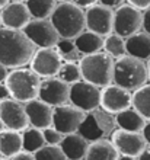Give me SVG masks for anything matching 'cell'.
I'll return each mask as SVG.
<instances>
[{"mask_svg":"<svg viewBox=\"0 0 150 160\" xmlns=\"http://www.w3.org/2000/svg\"><path fill=\"white\" fill-rule=\"evenodd\" d=\"M37 47L22 29L0 28V63L8 68L28 66Z\"/></svg>","mask_w":150,"mask_h":160,"instance_id":"obj_1","label":"cell"},{"mask_svg":"<svg viewBox=\"0 0 150 160\" xmlns=\"http://www.w3.org/2000/svg\"><path fill=\"white\" fill-rule=\"evenodd\" d=\"M51 23L59 32L60 38L75 39L79 34L86 29L85 9L75 4L73 2H60L50 16Z\"/></svg>","mask_w":150,"mask_h":160,"instance_id":"obj_2","label":"cell"},{"mask_svg":"<svg viewBox=\"0 0 150 160\" xmlns=\"http://www.w3.org/2000/svg\"><path fill=\"white\" fill-rule=\"evenodd\" d=\"M114 58L104 51L93 54H86L79 60L82 80L95 84L98 88H105L114 83Z\"/></svg>","mask_w":150,"mask_h":160,"instance_id":"obj_3","label":"cell"},{"mask_svg":"<svg viewBox=\"0 0 150 160\" xmlns=\"http://www.w3.org/2000/svg\"><path fill=\"white\" fill-rule=\"evenodd\" d=\"M147 67L144 61L136 57L125 54L124 57L117 58L114 63V83L134 92L147 83Z\"/></svg>","mask_w":150,"mask_h":160,"instance_id":"obj_4","label":"cell"},{"mask_svg":"<svg viewBox=\"0 0 150 160\" xmlns=\"http://www.w3.org/2000/svg\"><path fill=\"white\" fill-rule=\"evenodd\" d=\"M4 83L9 88L12 99L26 103V102L38 98L41 77L35 72H32L31 68L19 67L12 68V72H9Z\"/></svg>","mask_w":150,"mask_h":160,"instance_id":"obj_5","label":"cell"},{"mask_svg":"<svg viewBox=\"0 0 150 160\" xmlns=\"http://www.w3.org/2000/svg\"><path fill=\"white\" fill-rule=\"evenodd\" d=\"M114 125H115V117L112 114L104 109H95L86 112V117L80 124L77 132L91 143V141L105 138L106 134L111 135V132L114 131Z\"/></svg>","mask_w":150,"mask_h":160,"instance_id":"obj_6","label":"cell"},{"mask_svg":"<svg viewBox=\"0 0 150 160\" xmlns=\"http://www.w3.org/2000/svg\"><path fill=\"white\" fill-rule=\"evenodd\" d=\"M69 102L77 106L83 112H91L99 108L101 105V88L89 83L86 80H79L70 84Z\"/></svg>","mask_w":150,"mask_h":160,"instance_id":"obj_7","label":"cell"},{"mask_svg":"<svg viewBox=\"0 0 150 160\" xmlns=\"http://www.w3.org/2000/svg\"><path fill=\"white\" fill-rule=\"evenodd\" d=\"M63 64V57L55 47L50 48H37L29 61L31 70L35 72L41 79L55 77Z\"/></svg>","mask_w":150,"mask_h":160,"instance_id":"obj_8","label":"cell"},{"mask_svg":"<svg viewBox=\"0 0 150 160\" xmlns=\"http://www.w3.org/2000/svg\"><path fill=\"white\" fill-rule=\"evenodd\" d=\"M143 12L130 4H121L114 12V32L128 38L142 29Z\"/></svg>","mask_w":150,"mask_h":160,"instance_id":"obj_9","label":"cell"},{"mask_svg":"<svg viewBox=\"0 0 150 160\" xmlns=\"http://www.w3.org/2000/svg\"><path fill=\"white\" fill-rule=\"evenodd\" d=\"M111 143L121 156L138 157L143 150L147 147V143L143 137L142 131H127L122 128L114 130L111 132Z\"/></svg>","mask_w":150,"mask_h":160,"instance_id":"obj_10","label":"cell"},{"mask_svg":"<svg viewBox=\"0 0 150 160\" xmlns=\"http://www.w3.org/2000/svg\"><path fill=\"white\" fill-rule=\"evenodd\" d=\"M85 22L88 31L106 37L114 32V10L108 6L95 3L85 10Z\"/></svg>","mask_w":150,"mask_h":160,"instance_id":"obj_11","label":"cell"},{"mask_svg":"<svg viewBox=\"0 0 150 160\" xmlns=\"http://www.w3.org/2000/svg\"><path fill=\"white\" fill-rule=\"evenodd\" d=\"M22 31L37 48L55 47L60 39L59 32L55 31L50 19H31Z\"/></svg>","mask_w":150,"mask_h":160,"instance_id":"obj_12","label":"cell"},{"mask_svg":"<svg viewBox=\"0 0 150 160\" xmlns=\"http://www.w3.org/2000/svg\"><path fill=\"white\" fill-rule=\"evenodd\" d=\"M86 117V112L71 103H64L53 108V127L63 135L77 132L80 124Z\"/></svg>","mask_w":150,"mask_h":160,"instance_id":"obj_13","label":"cell"},{"mask_svg":"<svg viewBox=\"0 0 150 160\" xmlns=\"http://www.w3.org/2000/svg\"><path fill=\"white\" fill-rule=\"evenodd\" d=\"M0 121L8 130L23 131L29 127V121L26 117L25 103L15 101L12 98L0 101Z\"/></svg>","mask_w":150,"mask_h":160,"instance_id":"obj_14","label":"cell"},{"mask_svg":"<svg viewBox=\"0 0 150 160\" xmlns=\"http://www.w3.org/2000/svg\"><path fill=\"white\" fill-rule=\"evenodd\" d=\"M131 96H133V93L130 90L121 88L115 83H111L101 89L99 108H102L109 114L115 115L131 106Z\"/></svg>","mask_w":150,"mask_h":160,"instance_id":"obj_15","label":"cell"},{"mask_svg":"<svg viewBox=\"0 0 150 160\" xmlns=\"http://www.w3.org/2000/svg\"><path fill=\"white\" fill-rule=\"evenodd\" d=\"M69 95H70V84L63 82L57 76L41 80L39 90H38V99L51 105L53 108L67 103Z\"/></svg>","mask_w":150,"mask_h":160,"instance_id":"obj_16","label":"cell"},{"mask_svg":"<svg viewBox=\"0 0 150 160\" xmlns=\"http://www.w3.org/2000/svg\"><path fill=\"white\" fill-rule=\"evenodd\" d=\"M0 16L3 26L10 29H23L32 19L25 2H9L0 10Z\"/></svg>","mask_w":150,"mask_h":160,"instance_id":"obj_17","label":"cell"},{"mask_svg":"<svg viewBox=\"0 0 150 160\" xmlns=\"http://www.w3.org/2000/svg\"><path fill=\"white\" fill-rule=\"evenodd\" d=\"M26 117L31 127L44 130L53 125V106L42 102L41 99H32L25 103Z\"/></svg>","mask_w":150,"mask_h":160,"instance_id":"obj_18","label":"cell"},{"mask_svg":"<svg viewBox=\"0 0 150 160\" xmlns=\"http://www.w3.org/2000/svg\"><path fill=\"white\" fill-rule=\"evenodd\" d=\"M89 141L85 140L79 132L63 135V140L60 143L63 153L66 154L67 160H83L88 152Z\"/></svg>","mask_w":150,"mask_h":160,"instance_id":"obj_19","label":"cell"},{"mask_svg":"<svg viewBox=\"0 0 150 160\" xmlns=\"http://www.w3.org/2000/svg\"><path fill=\"white\" fill-rule=\"evenodd\" d=\"M120 153L114 147L111 140L101 138L92 141L88 146V152L83 160H118Z\"/></svg>","mask_w":150,"mask_h":160,"instance_id":"obj_20","label":"cell"},{"mask_svg":"<svg viewBox=\"0 0 150 160\" xmlns=\"http://www.w3.org/2000/svg\"><path fill=\"white\" fill-rule=\"evenodd\" d=\"M127 54L140 60L150 58V35L146 32H137L125 38Z\"/></svg>","mask_w":150,"mask_h":160,"instance_id":"obj_21","label":"cell"},{"mask_svg":"<svg viewBox=\"0 0 150 160\" xmlns=\"http://www.w3.org/2000/svg\"><path fill=\"white\" fill-rule=\"evenodd\" d=\"M22 152V134L21 131L3 128L0 131V154L3 157H13Z\"/></svg>","mask_w":150,"mask_h":160,"instance_id":"obj_22","label":"cell"},{"mask_svg":"<svg viewBox=\"0 0 150 160\" xmlns=\"http://www.w3.org/2000/svg\"><path fill=\"white\" fill-rule=\"evenodd\" d=\"M73 41L76 45V51L82 52L83 55L93 54V52L102 51L104 48V37H101L92 31H83Z\"/></svg>","mask_w":150,"mask_h":160,"instance_id":"obj_23","label":"cell"},{"mask_svg":"<svg viewBox=\"0 0 150 160\" xmlns=\"http://www.w3.org/2000/svg\"><path fill=\"white\" fill-rule=\"evenodd\" d=\"M144 122H146V119L143 118L133 106H130L127 109L115 114V125H117L118 128H122V130L142 131Z\"/></svg>","mask_w":150,"mask_h":160,"instance_id":"obj_24","label":"cell"},{"mask_svg":"<svg viewBox=\"0 0 150 160\" xmlns=\"http://www.w3.org/2000/svg\"><path fill=\"white\" fill-rule=\"evenodd\" d=\"M131 106L146 121H150V83L136 89L131 96Z\"/></svg>","mask_w":150,"mask_h":160,"instance_id":"obj_25","label":"cell"},{"mask_svg":"<svg viewBox=\"0 0 150 160\" xmlns=\"http://www.w3.org/2000/svg\"><path fill=\"white\" fill-rule=\"evenodd\" d=\"M21 134H22V150L23 152L35 153L45 146L44 134H42V130H39V128L29 125L28 128L21 131Z\"/></svg>","mask_w":150,"mask_h":160,"instance_id":"obj_26","label":"cell"},{"mask_svg":"<svg viewBox=\"0 0 150 160\" xmlns=\"http://www.w3.org/2000/svg\"><path fill=\"white\" fill-rule=\"evenodd\" d=\"M32 19H50L57 6V0H25Z\"/></svg>","mask_w":150,"mask_h":160,"instance_id":"obj_27","label":"cell"},{"mask_svg":"<svg viewBox=\"0 0 150 160\" xmlns=\"http://www.w3.org/2000/svg\"><path fill=\"white\" fill-rule=\"evenodd\" d=\"M104 52L111 55L112 58H121L127 54L125 50V38L120 37L118 34L112 32V34L104 37Z\"/></svg>","mask_w":150,"mask_h":160,"instance_id":"obj_28","label":"cell"},{"mask_svg":"<svg viewBox=\"0 0 150 160\" xmlns=\"http://www.w3.org/2000/svg\"><path fill=\"white\" fill-rule=\"evenodd\" d=\"M57 77L69 84H73L76 82L82 80V73H80L79 64L75 63V61H66V63H63L59 70Z\"/></svg>","mask_w":150,"mask_h":160,"instance_id":"obj_29","label":"cell"},{"mask_svg":"<svg viewBox=\"0 0 150 160\" xmlns=\"http://www.w3.org/2000/svg\"><path fill=\"white\" fill-rule=\"evenodd\" d=\"M34 156H35V160H67L61 147L51 146V144H45L42 148L34 153Z\"/></svg>","mask_w":150,"mask_h":160,"instance_id":"obj_30","label":"cell"},{"mask_svg":"<svg viewBox=\"0 0 150 160\" xmlns=\"http://www.w3.org/2000/svg\"><path fill=\"white\" fill-rule=\"evenodd\" d=\"M42 134H44L45 144H51V146H60V143H61V140H63V134L59 130H55L53 125L44 128Z\"/></svg>","mask_w":150,"mask_h":160,"instance_id":"obj_31","label":"cell"},{"mask_svg":"<svg viewBox=\"0 0 150 160\" xmlns=\"http://www.w3.org/2000/svg\"><path fill=\"white\" fill-rule=\"evenodd\" d=\"M55 48L60 52L61 57H67V55H71L76 51V45L73 39L69 38H60L59 42L55 44Z\"/></svg>","mask_w":150,"mask_h":160,"instance_id":"obj_32","label":"cell"},{"mask_svg":"<svg viewBox=\"0 0 150 160\" xmlns=\"http://www.w3.org/2000/svg\"><path fill=\"white\" fill-rule=\"evenodd\" d=\"M125 2H127V4L142 10V12L150 8V0H125Z\"/></svg>","mask_w":150,"mask_h":160,"instance_id":"obj_33","label":"cell"},{"mask_svg":"<svg viewBox=\"0 0 150 160\" xmlns=\"http://www.w3.org/2000/svg\"><path fill=\"white\" fill-rule=\"evenodd\" d=\"M142 29L150 35V8L143 10V22H142Z\"/></svg>","mask_w":150,"mask_h":160,"instance_id":"obj_34","label":"cell"},{"mask_svg":"<svg viewBox=\"0 0 150 160\" xmlns=\"http://www.w3.org/2000/svg\"><path fill=\"white\" fill-rule=\"evenodd\" d=\"M10 160H35V156H34V153H28L22 150L21 153H18L13 157H10Z\"/></svg>","mask_w":150,"mask_h":160,"instance_id":"obj_35","label":"cell"},{"mask_svg":"<svg viewBox=\"0 0 150 160\" xmlns=\"http://www.w3.org/2000/svg\"><path fill=\"white\" fill-rule=\"evenodd\" d=\"M124 2L125 0H98V3L104 4V6H108V8H111V9L118 8V6H121Z\"/></svg>","mask_w":150,"mask_h":160,"instance_id":"obj_36","label":"cell"},{"mask_svg":"<svg viewBox=\"0 0 150 160\" xmlns=\"http://www.w3.org/2000/svg\"><path fill=\"white\" fill-rule=\"evenodd\" d=\"M142 134H143V137H144V140H146L147 146H150V121L144 122V125H143V128H142Z\"/></svg>","mask_w":150,"mask_h":160,"instance_id":"obj_37","label":"cell"},{"mask_svg":"<svg viewBox=\"0 0 150 160\" xmlns=\"http://www.w3.org/2000/svg\"><path fill=\"white\" fill-rule=\"evenodd\" d=\"M10 98V92H9V88L6 86V83H0V101H4V99H9Z\"/></svg>","mask_w":150,"mask_h":160,"instance_id":"obj_38","label":"cell"},{"mask_svg":"<svg viewBox=\"0 0 150 160\" xmlns=\"http://www.w3.org/2000/svg\"><path fill=\"white\" fill-rule=\"evenodd\" d=\"M70 2H73L75 4H77V6H80V8H83V9L98 3V0H70Z\"/></svg>","mask_w":150,"mask_h":160,"instance_id":"obj_39","label":"cell"},{"mask_svg":"<svg viewBox=\"0 0 150 160\" xmlns=\"http://www.w3.org/2000/svg\"><path fill=\"white\" fill-rule=\"evenodd\" d=\"M8 74H9V68L0 63V83H3L4 80H6Z\"/></svg>","mask_w":150,"mask_h":160,"instance_id":"obj_40","label":"cell"},{"mask_svg":"<svg viewBox=\"0 0 150 160\" xmlns=\"http://www.w3.org/2000/svg\"><path fill=\"white\" fill-rule=\"evenodd\" d=\"M137 160H150V146H147V147L143 150V153L137 157Z\"/></svg>","mask_w":150,"mask_h":160,"instance_id":"obj_41","label":"cell"},{"mask_svg":"<svg viewBox=\"0 0 150 160\" xmlns=\"http://www.w3.org/2000/svg\"><path fill=\"white\" fill-rule=\"evenodd\" d=\"M118 160H137V157H131V156H121V154H120Z\"/></svg>","mask_w":150,"mask_h":160,"instance_id":"obj_42","label":"cell"},{"mask_svg":"<svg viewBox=\"0 0 150 160\" xmlns=\"http://www.w3.org/2000/svg\"><path fill=\"white\" fill-rule=\"evenodd\" d=\"M9 2H10V0H0V10H2V9H3L4 6L9 3Z\"/></svg>","mask_w":150,"mask_h":160,"instance_id":"obj_43","label":"cell"},{"mask_svg":"<svg viewBox=\"0 0 150 160\" xmlns=\"http://www.w3.org/2000/svg\"><path fill=\"white\" fill-rule=\"evenodd\" d=\"M146 67H147V77H149V80H150V58H149V61H147Z\"/></svg>","mask_w":150,"mask_h":160,"instance_id":"obj_44","label":"cell"},{"mask_svg":"<svg viewBox=\"0 0 150 160\" xmlns=\"http://www.w3.org/2000/svg\"><path fill=\"white\" fill-rule=\"evenodd\" d=\"M3 128H4V127H3V122H2V121H0V131H2V130H3Z\"/></svg>","mask_w":150,"mask_h":160,"instance_id":"obj_45","label":"cell"},{"mask_svg":"<svg viewBox=\"0 0 150 160\" xmlns=\"http://www.w3.org/2000/svg\"><path fill=\"white\" fill-rule=\"evenodd\" d=\"M0 160H10V159H8V157H0Z\"/></svg>","mask_w":150,"mask_h":160,"instance_id":"obj_46","label":"cell"},{"mask_svg":"<svg viewBox=\"0 0 150 160\" xmlns=\"http://www.w3.org/2000/svg\"><path fill=\"white\" fill-rule=\"evenodd\" d=\"M10 2H25V0H10Z\"/></svg>","mask_w":150,"mask_h":160,"instance_id":"obj_47","label":"cell"},{"mask_svg":"<svg viewBox=\"0 0 150 160\" xmlns=\"http://www.w3.org/2000/svg\"><path fill=\"white\" fill-rule=\"evenodd\" d=\"M2 26H3V23H2V16H0V28H2Z\"/></svg>","mask_w":150,"mask_h":160,"instance_id":"obj_48","label":"cell"},{"mask_svg":"<svg viewBox=\"0 0 150 160\" xmlns=\"http://www.w3.org/2000/svg\"><path fill=\"white\" fill-rule=\"evenodd\" d=\"M57 2H67V0H57Z\"/></svg>","mask_w":150,"mask_h":160,"instance_id":"obj_49","label":"cell"},{"mask_svg":"<svg viewBox=\"0 0 150 160\" xmlns=\"http://www.w3.org/2000/svg\"><path fill=\"white\" fill-rule=\"evenodd\" d=\"M0 157H3V156H2V154H0Z\"/></svg>","mask_w":150,"mask_h":160,"instance_id":"obj_50","label":"cell"}]
</instances>
